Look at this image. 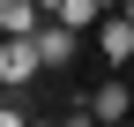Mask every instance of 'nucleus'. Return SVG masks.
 <instances>
[{
  "label": "nucleus",
  "instance_id": "1",
  "mask_svg": "<svg viewBox=\"0 0 134 127\" xmlns=\"http://www.w3.org/2000/svg\"><path fill=\"white\" fill-rule=\"evenodd\" d=\"M45 75V60H37V45H30V30H8L0 38V90H30Z\"/></svg>",
  "mask_w": 134,
  "mask_h": 127
},
{
  "label": "nucleus",
  "instance_id": "3",
  "mask_svg": "<svg viewBox=\"0 0 134 127\" xmlns=\"http://www.w3.org/2000/svg\"><path fill=\"white\" fill-rule=\"evenodd\" d=\"M97 52H104V67H127L134 60V23L127 15H97Z\"/></svg>",
  "mask_w": 134,
  "mask_h": 127
},
{
  "label": "nucleus",
  "instance_id": "6",
  "mask_svg": "<svg viewBox=\"0 0 134 127\" xmlns=\"http://www.w3.org/2000/svg\"><path fill=\"white\" fill-rule=\"evenodd\" d=\"M37 8H45V15H52V0H37Z\"/></svg>",
  "mask_w": 134,
  "mask_h": 127
},
{
  "label": "nucleus",
  "instance_id": "2",
  "mask_svg": "<svg viewBox=\"0 0 134 127\" xmlns=\"http://www.w3.org/2000/svg\"><path fill=\"white\" fill-rule=\"evenodd\" d=\"M30 45H37V60H45V67H75V52H82V30H67V23H52V15H37Z\"/></svg>",
  "mask_w": 134,
  "mask_h": 127
},
{
  "label": "nucleus",
  "instance_id": "7",
  "mask_svg": "<svg viewBox=\"0 0 134 127\" xmlns=\"http://www.w3.org/2000/svg\"><path fill=\"white\" fill-rule=\"evenodd\" d=\"M0 38H8V30H0Z\"/></svg>",
  "mask_w": 134,
  "mask_h": 127
},
{
  "label": "nucleus",
  "instance_id": "5",
  "mask_svg": "<svg viewBox=\"0 0 134 127\" xmlns=\"http://www.w3.org/2000/svg\"><path fill=\"white\" fill-rule=\"evenodd\" d=\"M97 15H104V0H52V23H67V30H82V38L97 30Z\"/></svg>",
  "mask_w": 134,
  "mask_h": 127
},
{
  "label": "nucleus",
  "instance_id": "8",
  "mask_svg": "<svg viewBox=\"0 0 134 127\" xmlns=\"http://www.w3.org/2000/svg\"><path fill=\"white\" fill-rule=\"evenodd\" d=\"M104 8H112V0H104Z\"/></svg>",
  "mask_w": 134,
  "mask_h": 127
},
{
  "label": "nucleus",
  "instance_id": "4",
  "mask_svg": "<svg viewBox=\"0 0 134 127\" xmlns=\"http://www.w3.org/2000/svg\"><path fill=\"white\" fill-rule=\"evenodd\" d=\"M82 105H90V120H134V90L119 82V75H104V90H90V97H82Z\"/></svg>",
  "mask_w": 134,
  "mask_h": 127
}]
</instances>
